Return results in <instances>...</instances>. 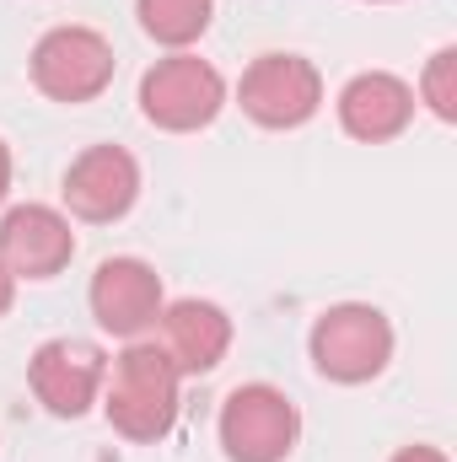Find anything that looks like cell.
I'll return each instance as SVG.
<instances>
[{
	"label": "cell",
	"mask_w": 457,
	"mask_h": 462,
	"mask_svg": "<svg viewBox=\"0 0 457 462\" xmlns=\"http://www.w3.org/2000/svg\"><path fill=\"white\" fill-rule=\"evenodd\" d=\"M27 382L38 393V403L60 420H76L98 403L103 382H108V360L103 349L87 345V339H49L38 345L33 365H27Z\"/></svg>",
	"instance_id": "obj_7"
},
{
	"label": "cell",
	"mask_w": 457,
	"mask_h": 462,
	"mask_svg": "<svg viewBox=\"0 0 457 462\" xmlns=\"http://www.w3.org/2000/svg\"><path fill=\"white\" fill-rule=\"evenodd\" d=\"M242 114L264 129H296L318 114L323 103V76L302 54H264L242 76Z\"/></svg>",
	"instance_id": "obj_6"
},
{
	"label": "cell",
	"mask_w": 457,
	"mask_h": 462,
	"mask_svg": "<svg viewBox=\"0 0 457 462\" xmlns=\"http://www.w3.org/2000/svg\"><path fill=\"white\" fill-rule=\"evenodd\" d=\"M178 365L167 360L162 345H135L124 349L108 371V393H103V409H108V425L129 441H162L173 425H178Z\"/></svg>",
	"instance_id": "obj_1"
},
{
	"label": "cell",
	"mask_w": 457,
	"mask_h": 462,
	"mask_svg": "<svg viewBox=\"0 0 457 462\" xmlns=\"http://www.w3.org/2000/svg\"><path fill=\"white\" fill-rule=\"evenodd\" d=\"M33 81L54 103H87L114 81V49L92 27H54L33 49Z\"/></svg>",
	"instance_id": "obj_5"
},
{
	"label": "cell",
	"mask_w": 457,
	"mask_h": 462,
	"mask_svg": "<svg viewBox=\"0 0 457 462\" xmlns=\"http://www.w3.org/2000/svg\"><path fill=\"white\" fill-rule=\"evenodd\" d=\"M140 194V167L118 145H92L65 172V205L81 221H118Z\"/></svg>",
	"instance_id": "obj_10"
},
{
	"label": "cell",
	"mask_w": 457,
	"mask_h": 462,
	"mask_svg": "<svg viewBox=\"0 0 457 462\" xmlns=\"http://www.w3.org/2000/svg\"><path fill=\"white\" fill-rule=\"evenodd\" d=\"M312 365L329 382H371L393 360V323L377 307L344 301L312 323Z\"/></svg>",
	"instance_id": "obj_2"
},
{
	"label": "cell",
	"mask_w": 457,
	"mask_h": 462,
	"mask_svg": "<svg viewBox=\"0 0 457 462\" xmlns=\"http://www.w3.org/2000/svg\"><path fill=\"white\" fill-rule=\"evenodd\" d=\"M296 436H302V414L269 382H247L221 403V447L231 462H285Z\"/></svg>",
	"instance_id": "obj_4"
},
{
	"label": "cell",
	"mask_w": 457,
	"mask_h": 462,
	"mask_svg": "<svg viewBox=\"0 0 457 462\" xmlns=\"http://www.w3.org/2000/svg\"><path fill=\"white\" fill-rule=\"evenodd\" d=\"M11 301H16V274H11V269L0 263V318L11 312Z\"/></svg>",
	"instance_id": "obj_15"
},
{
	"label": "cell",
	"mask_w": 457,
	"mask_h": 462,
	"mask_svg": "<svg viewBox=\"0 0 457 462\" xmlns=\"http://www.w3.org/2000/svg\"><path fill=\"white\" fill-rule=\"evenodd\" d=\"M76 258V231L49 205H16L0 221V263L16 280H49Z\"/></svg>",
	"instance_id": "obj_9"
},
{
	"label": "cell",
	"mask_w": 457,
	"mask_h": 462,
	"mask_svg": "<svg viewBox=\"0 0 457 462\" xmlns=\"http://www.w3.org/2000/svg\"><path fill=\"white\" fill-rule=\"evenodd\" d=\"M156 328H162V349H167V360L178 365V376H205V371H216L221 355L231 349V318L216 301H200V296L162 307Z\"/></svg>",
	"instance_id": "obj_11"
},
{
	"label": "cell",
	"mask_w": 457,
	"mask_h": 462,
	"mask_svg": "<svg viewBox=\"0 0 457 462\" xmlns=\"http://www.w3.org/2000/svg\"><path fill=\"white\" fill-rule=\"evenodd\" d=\"M227 103V81L216 65L194 60V54H173V60H156L140 81V114L151 118L156 129H173V134H189V129H205L210 118L221 114Z\"/></svg>",
	"instance_id": "obj_3"
},
{
	"label": "cell",
	"mask_w": 457,
	"mask_h": 462,
	"mask_svg": "<svg viewBox=\"0 0 457 462\" xmlns=\"http://www.w3.org/2000/svg\"><path fill=\"white\" fill-rule=\"evenodd\" d=\"M409 118H415V92H409L398 76H387V70H366V76H355L340 92L344 134H355V140H366V145L404 134Z\"/></svg>",
	"instance_id": "obj_12"
},
{
	"label": "cell",
	"mask_w": 457,
	"mask_h": 462,
	"mask_svg": "<svg viewBox=\"0 0 457 462\" xmlns=\"http://www.w3.org/2000/svg\"><path fill=\"white\" fill-rule=\"evenodd\" d=\"M393 462H447V457H442L436 447H404V452H398Z\"/></svg>",
	"instance_id": "obj_16"
},
{
	"label": "cell",
	"mask_w": 457,
	"mask_h": 462,
	"mask_svg": "<svg viewBox=\"0 0 457 462\" xmlns=\"http://www.w3.org/2000/svg\"><path fill=\"white\" fill-rule=\"evenodd\" d=\"M420 97L431 103V114L457 118V49H436L431 54V65H425V76H420Z\"/></svg>",
	"instance_id": "obj_14"
},
{
	"label": "cell",
	"mask_w": 457,
	"mask_h": 462,
	"mask_svg": "<svg viewBox=\"0 0 457 462\" xmlns=\"http://www.w3.org/2000/svg\"><path fill=\"white\" fill-rule=\"evenodd\" d=\"M87 301H92V318L108 334H118V339H140L145 328H156V318L167 307L162 301V274L145 258H108V263H98Z\"/></svg>",
	"instance_id": "obj_8"
},
{
	"label": "cell",
	"mask_w": 457,
	"mask_h": 462,
	"mask_svg": "<svg viewBox=\"0 0 457 462\" xmlns=\"http://www.w3.org/2000/svg\"><path fill=\"white\" fill-rule=\"evenodd\" d=\"M210 11H216V0H135L140 27H145L156 43H167V49L194 43V38L210 27Z\"/></svg>",
	"instance_id": "obj_13"
},
{
	"label": "cell",
	"mask_w": 457,
	"mask_h": 462,
	"mask_svg": "<svg viewBox=\"0 0 457 462\" xmlns=\"http://www.w3.org/2000/svg\"><path fill=\"white\" fill-rule=\"evenodd\" d=\"M5 189H11V151H5V140H0V199H5Z\"/></svg>",
	"instance_id": "obj_17"
}]
</instances>
